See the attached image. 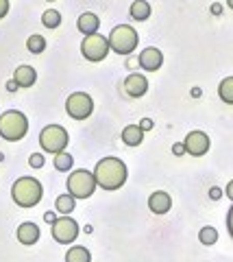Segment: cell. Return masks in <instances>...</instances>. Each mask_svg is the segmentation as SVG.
I'll list each match as a JSON object with an SVG mask.
<instances>
[{
    "label": "cell",
    "instance_id": "obj_33",
    "mask_svg": "<svg viewBox=\"0 0 233 262\" xmlns=\"http://www.w3.org/2000/svg\"><path fill=\"white\" fill-rule=\"evenodd\" d=\"M212 13H214V15H222V5H220V3H214V5H212Z\"/></svg>",
    "mask_w": 233,
    "mask_h": 262
},
{
    "label": "cell",
    "instance_id": "obj_9",
    "mask_svg": "<svg viewBox=\"0 0 233 262\" xmlns=\"http://www.w3.org/2000/svg\"><path fill=\"white\" fill-rule=\"evenodd\" d=\"M50 234L59 245H70V243H74L79 236V223L72 216H59L50 225Z\"/></svg>",
    "mask_w": 233,
    "mask_h": 262
},
{
    "label": "cell",
    "instance_id": "obj_25",
    "mask_svg": "<svg viewBox=\"0 0 233 262\" xmlns=\"http://www.w3.org/2000/svg\"><path fill=\"white\" fill-rule=\"evenodd\" d=\"M42 24L46 29H57L59 24H61V13L59 11H55V9H48L42 13Z\"/></svg>",
    "mask_w": 233,
    "mask_h": 262
},
{
    "label": "cell",
    "instance_id": "obj_22",
    "mask_svg": "<svg viewBox=\"0 0 233 262\" xmlns=\"http://www.w3.org/2000/svg\"><path fill=\"white\" fill-rule=\"evenodd\" d=\"M198 241H200V245H207V247H212V245L218 243V229L212 227V225L200 227V232H198Z\"/></svg>",
    "mask_w": 233,
    "mask_h": 262
},
{
    "label": "cell",
    "instance_id": "obj_15",
    "mask_svg": "<svg viewBox=\"0 0 233 262\" xmlns=\"http://www.w3.org/2000/svg\"><path fill=\"white\" fill-rule=\"evenodd\" d=\"M98 27H100V18L92 11H87L83 15H79V22H76V29L83 33V35H94L98 33Z\"/></svg>",
    "mask_w": 233,
    "mask_h": 262
},
{
    "label": "cell",
    "instance_id": "obj_2",
    "mask_svg": "<svg viewBox=\"0 0 233 262\" xmlns=\"http://www.w3.org/2000/svg\"><path fill=\"white\" fill-rule=\"evenodd\" d=\"M44 196V188L35 177H20L11 186V199L20 208H35Z\"/></svg>",
    "mask_w": 233,
    "mask_h": 262
},
{
    "label": "cell",
    "instance_id": "obj_17",
    "mask_svg": "<svg viewBox=\"0 0 233 262\" xmlns=\"http://www.w3.org/2000/svg\"><path fill=\"white\" fill-rule=\"evenodd\" d=\"M144 140V131L140 129V125H126L122 129V142L126 146H140Z\"/></svg>",
    "mask_w": 233,
    "mask_h": 262
},
{
    "label": "cell",
    "instance_id": "obj_23",
    "mask_svg": "<svg viewBox=\"0 0 233 262\" xmlns=\"http://www.w3.org/2000/svg\"><path fill=\"white\" fill-rule=\"evenodd\" d=\"M27 48H29V53H33V55L44 53V51H46V39H44V35H39V33H33V35H29Z\"/></svg>",
    "mask_w": 233,
    "mask_h": 262
},
{
    "label": "cell",
    "instance_id": "obj_11",
    "mask_svg": "<svg viewBox=\"0 0 233 262\" xmlns=\"http://www.w3.org/2000/svg\"><path fill=\"white\" fill-rule=\"evenodd\" d=\"M138 63H140L142 70L157 72L159 68H162V63H164V53L159 51V48H155V46H148V48H144V51L140 53Z\"/></svg>",
    "mask_w": 233,
    "mask_h": 262
},
{
    "label": "cell",
    "instance_id": "obj_7",
    "mask_svg": "<svg viewBox=\"0 0 233 262\" xmlns=\"http://www.w3.org/2000/svg\"><path fill=\"white\" fill-rule=\"evenodd\" d=\"M81 53H83V57L87 61L98 63L111 53L109 39L105 35H98V33H94V35H85L83 42H81Z\"/></svg>",
    "mask_w": 233,
    "mask_h": 262
},
{
    "label": "cell",
    "instance_id": "obj_12",
    "mask_svg": "<svg viewBox=\"0 0 233 262\" xmlns=\"http://www.w3.org/2000/svg\"><path fill=\"white\" fill-rule=\"evenodd\" d=\"M124 92L133 98H140L148 92V79L140 75V72H133V75H128L124 79Z\"/></svg>",
    "mask_w": 233,
    "mask_h": 262
},
{
    "label": "cell",
    "instance_id": "obj_31",
    "mask_svg": "<svg viewBox=\"0 0 233 262\" xmlns=\"http://www.w3.org/2000/svg\"><path fill=\"white\" fill-rule=\"evenodd\" d=\"M172 153H174V155H183V153H186V146H183V142L172 144Z\"/></svg>",
    "mask_w": 233,
    "mask_h": 262
},
{
    "label": "cell",
    "instance_id": "obj_29",
    "mask_svg": "<svg viewBox=\"0 0 233 262\" xmlns=\"http://www.w3.org/2000/svg\"><path fill=\"white\" fill-rule=\"evenodd\" d=\"M9 13V0H0V20Z\"/></svg>",
    "mask_w": 233,
    "mask_h": 262
},
{
    "label": "cell",
    "instance_id": "obj_30",
    "mask_svg": "<svg viewBox=\"0 0 233 262\" xmlns=\"http://www.w3.org/2000/svg\"><path fill=\"white\" fill-rule=\"evenodd\" d=\"M222 194H224V190H220V188H218V186H214V188H212V190H210V196H212V199H214V201H218V199H220V196H222Z\"/></svg>",
    "mask_w": 233,
    "mask_h": 262
},
{
    "label": "cell",
    "instance_id": "obj_24",
    "mask_svg": "<svg viewBox=\"0 0 233 262\" xmlns=\"http://www.w3.org/2000/svg\"><path fill=\"white\" fill-rule=\"evenodd\" d=\"M72 166H74V158H72L70 153H59L55 155V168L59 170V173H68V170H72Z\"/></svg>",
    "mask_w": 233,
    "mask_h": 262
},
{
    "label": "cell",
    "instance_id": "obj_37",
    "mask_svg": "<svg viewBox=\"0 0 233 262\" xmlns=\"http://www.w3.org/2000/svg\"><path fill=\"white\" fill-rule=\"evenodd\" d=\"M3 160H5V155H3V153H0V162H3Z\"/></svg>",
    "mask_w": 233,
    "mask_h": 262
},
{
    "label": "cell",
    "instance_id": "obj_16",
    "mask_svg": "<svg viewBox=\"0 0 233 262\" xmlns=\"http://www.w3.org/2000/svg\"><path fill=\"white\" fill-rule=\"evenodd\" d=\"M13 81L20 88H31V85H35V81H37V72H35V68H31V66H18V70L13 72Z\"/></svg>",
    "mask_w": 233,
    "mask_h": 262
},
{
    "label": "cell",
    "instance_id": "obj_38",
    "mask_svg": "<svg viewBox=\"0 0 233 262\" xmlns=\"http://www.w3.org/2000/svg\"><path fill=\"white\" fill-rule=\"evenodd\" d=\"M48 3H53V0H48Z\"/></svg>",
    "mask_w": 233,
    "mask_h": 262
},
{
    "label": "cell",
    "instance_id": "obj_36",
    "mask_svg": "<svg viewBox=\"0 0 233 262\" xmlns=\"http://www.w3.org/2000/svg\"><path fill=\"white\" fill-rule=\"evenodd\" d=\"M227 5H229V9H233V0H227Z\"/></svg>",
    "mask_w": 233,
    "mask_h": 262
},
{
    "label": "cell",
    "instance_id": "obj_20",
    "mask_svg": "<svg viewBox=\"0 0 233 262\" xmlns=\"http://www.w3.org/2000/svg\"><path fill=\"white\" fill-rule=\"evenodd\" d=\"M66 262H92V253L83 245H74L66 253Z\"/></svg>",
    "mask_w": 233,
    "mask_h": 262
},
{
    "label": "cell",
    "instance_id": "obj_10",
    "mask_svg": "<svg viewBox=\"0 0 233 262\" xmlns=\"http://www.w3.org/2000/svg\"><path fill=\"white\" fill-rule=\"evenodd\" d=\"M183 146H186L188 155H192V158H200V155H205L207 151H210L212 140L205 131H190V134L186 136V140H183Z\"/></svg>",
    "mask_w": 233,
    "mask_h": 262
},
{
    "label": "cell",
    "instance_id": "obj_19",
    "mask_svg": "<svg viewBox=\"0 0 233 262\" xmlns=\"http://www.w3.org/2000/svg\"><path fill=\"white\" fill-rule=\"evenodd\" d=\"M74 196H72L70 192H66V194H59L57 196V201H55V210L59 212L61 216H70L72 212H74Z\"/></svg>",
    "mask_w": 233,
    "mask_h": 262
},
{
    "label": "cell",
    "instance_id": "obj_21",
    "mask_svg": "<svg viewBox=\"0 0 233 262\" xmlns=\"http://www.w3.org/2000/svg\"><path fill=\"white\" fill-rule=\"evenodd\" d=\"M218 96H220L222 103L233 105V77H227V79L220 81V85H218Z\"/></svg>",
    "mask_w": 233,
    "mask_h": 262
},
{
    "label": "cell",
    "instance_id": "obj_32",
    "mask_svg": "<svg viewBox=\"0 0 233 262\" xmlns=\"http://www.w3.org/2000/svg\"><path fill=\"white\" fill-rule=\"evenodd\" d=\"M44 221H46V223H55V221H57V214H55V212H46V214H44Z\"/></svg>",
    "mask_w": 233,
    "mask_h": 262
},
{
    "label": "cell",
    "instance_id": "obj_6",
    "mask_svg": "<svg viewBox=\"0 0 233 262\" xmlns=\"http://www.w3.org/2000/svg\"><path fill=\"white\" fill-rule=\"evenodd\" d=\"M96 177L94 173H90V170L85 168H79V170H72L68 182H66V188L68 192L74 196V199H90V196L94 194L96 190Z\"/></svg>",
    "mask_w": 233,
    "mask_h": 262
},
{
    "label": "cell",
    "instance_id": "obj_18",
    "mask_svg": "<svg viewBox=\"0 0 233 262\" xmlns=\"http://www.w3.org/2000/svg\"><path fill=\"white\" fill-rule=\"evenodd\" d=\"M150 3H146V0H133L131 9H128V13H131V18L135 22H144L150 18Z\"/></svg>",
    "mask_w": 233,
    "mask_h": 262
},
{
    "label": "cell",
    "instance_id": "obj_1",
    "mask_svg": "<svg viewBox=\"0 0 233 262\" xmlns=\"http://www.w3.org/2000/svg\"><path fill=\"white\" fill-rule=\"evenodd\" d=\"M94 177H96V184H98L102 190L114 192L126 184L128 170H126V164L120 158H102L96 164Z\"/></svg>",
    "mask_w": 233,
    "mask_h": 262
},
{
    "label": "cell",
    "instance_id": "obj_27",
    "mask_svg": "<svg viewBox=\"0 0 233 262\" xmlns=\"http://www.w3.org/2000/svg\"><path fill=\"white\" fill-rule=\"evenodd\" d=\"M227 229H229V236L233 238V206H231L229 212H227Z\"/></svg>",
    "mask_w": 233,
    "mask_h": 262
},
{
    "label": "cell",
    "instance_id": "obj_8",
    "mask_svg": "<svg viewBox=\"0 0 233 262\" xmlns=\"http://www.w3.org/2000/svg\"><path fill=\"white\" fill-rule=\"evenodd\" d=\"M66 112H68V116L74 118V120H85V118H90L92 112H94V101H92V96L85 94V92H72V94L68 96V101H66Z\"/></svg>",
    "mask_w": 233,
    "mask_h": 262
},
{
    "label": "cell",
    "instance_id": "obj_34",
    "mask_svg": "<svg viewBox=\"0 0 233 262\" xmlns=\"http://www.w3.org/2000/svg\"><path fill=\"white\" fill-rule=\"evenodd\" d=\"M224 194H227V196H229V199L233 201V179H231V182L227 184V188H224Z\"/></svg>",
    "mask_w": 233,
    "mask_h": 262
},
{
    "label": "cell",
    "instance_id": "obj_14",
    "mask_svg": "<svg viewBox=\"0 0 233 262\" xmlns=\"http://www.w3.org/2000/svg\"><path fill=\"white\" fill-rule=\"evenodd\" d=\"M15 236H18V241L22 245H35L39 241V227L37 223H33V221H27V223H22L18 227V232H15Z\"/></svg>",
    "mask_w": 233,
    "mask_h": 262
},
{
    "label": "cell",
    "instance_id": "obj_28",
    "mask_svg": "<svg viewBox=\"0 0 233 262\" xmlns=\"http://www.w3.org/2000/svg\"><path fill=\"white\" fill-rule=\"evenodd\" d=\"M152 125H155V122H152L150 118H142V120H140V129H142V131H150Z\"/></svg>",
    "mask_w": 233,
    "mask_h": 262
},
{
    "label": "cell",
    "instance_id": "obj_26",
    "mask_svg": "<svg viewBox=\"0 0 233 262\" xmlns=\"http://www.w3.org/2000/svg\"><path fill=\"white\" fill-rule=\"evenodd\" d=\"M44 164H46V158H44L42 153H33V155L29 158V166H31V168H42Z\"/></svg>",
    "mask_w": 233,
    "mask_h": 262
},
{
    "label": "cell",
    "instance_id": "obj_13",
    "mask_svg": "<svg viewBox=\"0 0 233 262\" xmlns=\"http://www.w3.org/2000/svg\"><path fill=\"white\" fill-rule=\"evenodd\" d=\"M170 208H172V199H170L168 192L157 190V192H152L148 196V210L152 212V214H166Z\"/></svg>",
    "mask_w": 233,
    "mask_h": 262
},
{
    "label": "cell",
    "instance_id": "obj_3",
    "mask_svg": "<svg viewBox=\"0 0 233 262\" xmlns=\"http://www.w3.org/2000/svg\"><path fill=\"white\" fill-rule=\"evenodd\" d=\"M29 134V118L18 110L0 114V138L7 142H18Z\"/></svg>",
    "mask_w": 233,
    "mask_h": 262
},
{
    "label": "cell",
    "instance_id": "obj_35",
    "mask_svg": "<svg viewBox=\"0 0 233 262\" xmlns=\"http://www.w3.org/2000/svg\"><path fill=\"white\" fill-rule=\"evenodd\" d=\"M20 85L18 83H15V81L11 79V81H7V90H9V92H15V90H18Z\"/></svg>",
    "mask_w": 233,
    "mask_h": 262
},
{
    "label": "cell",
    "instance_id": "obj_5",
    "mask_svg": "<svg viewBox=\"0 0 233 262\" xmlns=\"http://www.w3.org/2000/svg\"><path fill=\"white\" fill-rule=\"evenodd\" d=\"M68 142H70V136H68L66 127H61V125H46L39 131V146H42L46 153L59 155L66 151Z\"/></svg>",
    "mask_w": 233,
    "mask_h": 262
},
{
    "label": "cell",
    "instance_id": "obj_4",
    "mask_svg": "<svg viewBox=\"0 0 233 262\" xmlns=\"http://www.w3.org/2000/svg\"><path fill=\"white\" fill-rule=\"evenodd\" d=\"M109 39V48L111 53H118V55H131L135 48H138L140 42V35L131 24H118V27L111 29V33L107 35Z\"/></svg>",
    "mask_w": 233,
    "mask_h": 262
}]
</instances>
